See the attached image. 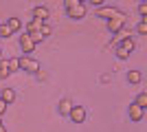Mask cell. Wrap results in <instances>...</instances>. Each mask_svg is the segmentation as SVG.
<instances>
[{"label": "cell", "instance_id": "28", "mask_svg": "<svg viewBox=\"0 0 147 132\" xmlns=\"http://www.w3.org/2000/svg\"><path fill=\"white\" fill-rule=\"evenodd\" d=\"M138 2H147V0H138Z\"/></svg>", "mask_w": 147, "mask_h": 132}, {"label": "cell", "instance_id": "26", "mask_svg": "<svg viewBox=\"0 0 147 132\" xmlns=\"http://www.w3.org/2000/svg\"><path fill=\"white\" fill-rule=\"evenodd\" d=\"M5 110H7V104L2 99H0V117H2V114H5Z\"/></svg>", "mask_w": 147, "mask_h": 132}, {"label": "cell", "instance_id": "17", "mask_svg": "<svg viewBox=\"0 0 147 132\" xmlns=\"http://www.w3.org/2000/svg\"><path fill=\"white\" fill-rule=\"evenodd\" d=\"M9 75H11V73H9V64H7V60L0 57V79H7Z\"/></svg>", "mask_w": 147, "mask_h": 132}, {"label": "cell", "instance_id": "13", "mask_svg": "<svg viewBox=\"0 0 147 132\" xmlns=\"http://www.w3.org/2000/svg\"><path fill=\"white\" fill-rule=\"evenodd\" d=\"M75 104L70 99H59V106H57V110H59V114H66L68 117V112H70V108H73Z\"/></svg>", "mask_w": 147, "mask_h": 132}, {"label": "cell", "instance_id": "9", "mask_svg": "<svg viewBox=\"0 0 147 132\" xmlns=\"http://www.w3.org/2000/svg\"><path fill=\"white\" fill-rule=\"evenodd\" d=\"M0 99L5 101L7 106H9V104H13V101H16V90H13V88H2V93H0Z\"/></svg>", "mask_w": 147, "mask_h": 132}, {"label": "cell", "instance_id": "10", "mask_svg": "<svg viewBox=\"0 0 147 132\" xmlns=\"http://www.w3.org/2000/svg\"><path fill=\"white\" fill-rule=\"evenodd\" d=\"M129 35H132V31H129V29H125V26H123L121 31H117V33H114V38H112V46H117V44L121 42V40L129 38Z\"/></svg>", "mask_w": 147, "mask_h": 132}, {"label": "cell", "instance_id": "19", "mask_svg": "<svg viewBox=\"0 0 147 132\" xmlns=\"http://www.w3.org/2000/svg\"><path fill=\"white\" fill-rule=\"evenodd\" d=\"M13 33H11V29H9V26L5 24V22H2V24H0V38L2 40H7V38H11Z\"/></svg>", "mask_w": 147, "mask_h": 132}, {"label": "cell", "instance_id": "29", "mask_svg": "<svg viewBox=\"0 0 147 132\" xmlns=\"http://www.w3.org/2000/svg\"><path fill=\"white\" fill-rule=\"evenodd\" d=\"M0 57H2V49H0Z\"/></svg>", "mask_w": 147, "mask_h": 132}, {"label": "cell", "instance_id": "5", "mask_svg": "<svg viewBox=\"0 0 147 132\" xmlns=\"http://www.w3.org/2000/svg\"><path fill=\"white\" fill-rule=\"evenodd\" d=\"M20 46H22V53H24V55H31V53L35 51V46H37V44L33 42V40H31V35L24 31L22 35H20Z\"/></svg>", "mask_w": 147, "mask_h": 132}, {"label": "cell", "instance_id": "25", "mask_svg": "<svg viewBox=\"0 0 147 132\" xmlns=\"http://www.w3.org/2000/svg\"><path fill=\"white\" fill-rule=\"evenodd\" d=\"M92 7H101V5H105V0H88Z\"/></svg>", "mask_w": 147, "mask_h": 132}, {"label": "cell", "instance_id": "14", "mask_svg": "<svg viewBox=\"0 0 147 132\" xmlns=\"http://www.w3.org/2000/svg\"><path fill=\"white\" fill-rule=\"evenodd\" d=\"M5 24L9 26V29H11V33H16V31H20V29H22V20L13 16V18H9V20H7Z\"/></svg>", "mask_w": 147, "mask_h": 132}, {"label": "cell", "instance_id": "15", "mask_svg": "<svg viewBox=\"0 0 147 132\" xmlns=\"http://www.w3.org/2000/svg\"><path fill=\"white\" fill-rule=\"evenodd\" d=\"M40 26H42V20H37V18H33V20H29L26 22V33H33V31H40Z\"/></svg>", "mask_w": 147, "mask_h": 132}, {"label": "cell", "instance_id": "12", "mask_svg": "<svg viewBox=\"0 0 147 132\" xmlns=\"http://www.w3.org/2000/svg\"><path fill=\"white\" fill-rule=\"evenodd\" d=\"M127 82H129V86H138V84L143 82L141 70H129V73H127Z\"/></svg>", "mask_w": 147, "mask_h": 132}, {"label": "cell", "instance_id": "6", "mask_svg": "<svg viewBox=\"0 0 147 132\" xmlns=\"http://www.w3.org/2000/svg\"><path fill=\"white\" fill-rule=\"evenodd\" d=\"M119 11H121L119 7H105V5H101V7H97L94 16H97V18H103V20H108V18H112V16H117Z\"/></svg>", "mask_w": 147, "mask_h": 132}, {"label": "cell", "instance_id": "2", "mask_svg": "<svg viewBox=\"0 0 147 132\" xmlns=\"http://www.w3.org/2000/svg\"><path fill=\"white\" fill-rule=\"evenodd\" d=\"M125 22H127V16L123 11H119L117 16H112V18H108V31L114 35L117 31H121L123 26H125Z\"/></svg>", "mask_w": 147, "mask_h": 132}, {"label": "cell", "instance_id": "1", "mask_svg": "<svg viewBox=\"0 0 147 132\" xmlns=\"http://www.w3.org/2000/svg\"><path fill=\"white\" fill-rule=\"evenodd\" d=\"M64 9H66V16L70 20L86 18V5L79 2V0H64Z\"/></svg>", "mask_w": 147, "mask_h": 132}, {"label": "cell", "instance_id": "18", "mask_svg": "<svg viewBox=\"0 0 147 132\" xmlns=\"http://www.w3.org/2000/svg\"><path fill=\"white\" fill-rule=\"evenodd\" d=\"M134 104L147 110V93H138V95H136V99H134Z\"/></svg>", "mask_w": 147, "mask_h": 132}, {"label": "cell", "instance_id": "20", "mask_svg": "<svg viewBox=\"0 0 147 132\" xmlns=\"http://www.w3.org/2000/svg\"><path fill=\"white\" fill-rule=\"evenodd\" d=\"M136 33H138V35H147V20H141V22L136 24Z\"/></svg>", "mask_w": 147, "mask_h": 132}, {"label": "cell", "instance_id": "31", "mask_svg": "<svg viewBox=\"0 0 147 132\" xmlns=\"http://www.w3.org/2000/svg\"><path fill=\"white\" fill-rule=\"evenodd\" d=\"M0 123H2V121H0Z\"/></svg>", "mask_w": 147, "mask_h": 132}, {"label": "cell", "instance_id": "8", "mask_svg": "<svg viewBox=\"0 0 147 132\" xmlns=\"http://www.w3.org/2000/svg\"><path fill=\"white\" fill-rule=\"evenodd\" d=\"M49 16H51V11H49V7H44V5H37L35 9H33V18L42 20V22H46Z\"/></svg>", "mask_w": 147, "mask_h": 132}, {"label": "cell", "instance_id": "24", "mask_svg": "<svg viewBox=\"0 0 147 132\" xmlns=\"http://www.w3.org/2000/svg\"><path fill=\"white\" fill-rule=\"evenodd\" d=\"M117 57H119V60H127L129 53H127L125 49H121V46H117Z\"/></svg>", "mask_w": 147, "mask_h": 132}, {"label": "cell", "instance_id": "27", "mask_svg": "<svg viewBox=\"0 0 147 132\" xmlns=\"http://www.w3.org/2000/svg\"><path fill=\"white\" fill-rule=\"evenodd\" d=\"M0 132H7V128H5V123H0Z\"/></svg>", "mask_w": 147, "mask_h": 132}, {"label": "cell", "instance_id": "21", "mask_svg": "<svg viewBox=\"0 0 147 132\" xmlns=\"http://www.w3.org/2000/svg\"><path fill=\"white\" fill-rule=\"evenodd\" d=\"M136 13L141 16V20H145V18H147V2H141V5H138V9H136Z\"/></svg>", "mask_w": 147, "mask_h": 132}, {"label": "cell", "instance_id": "30", "mask_svg": "<svg viewBox=\"0 0 147 132\" xmlns=\"http://www.w3.org/2000/svg\"><path fill=\"white\" fill-rule=\"evenodd\" d=\"M79 2H84V0H79Z\"/></svg>", "mask_w": 147, "mask_h": 132}, {"label": "cell", "instance_id": "4", "mask_svg": "<svg viewBox=\"0 0 147 132\" xmlns=\"http://www.w3.org/2000/svg\"><path fill=\"white\" fill-rule=\"evenodd\" d=\"M68 119L73 121V123H84V121H86V108L84 106H73L70 112H68Z\"/></svg>", "mask_w": 147, "mask_h": 132}, {"label": "cell", "instance_id": "23", "mask_svg": "<svg viewBox=\"0 0 147 132\" xmlns=\"http://www.w3.org/2000/svg\"><path fill=\"white\" fill-rule=\"evenodd\" d=\"M29 35H31V40H33L35 44L44 42V38H42V33H40V31H33V33H29Z\"/></svg>", "mask_w": 147, "mask_h": 132}, {"label": "cell", "instance_id": "7", "mask_svg": "<svg viewBox=\"0 0 147 132\" xmlns=\"http://www.w3.org/2000/svg\"><path fill=\"white\" fill-rule=\"evenodd\" d=\"M127 114H129V121H143V117H145V108H141V106H136L134 101L129 104V108H127Z\"/></svg>", "mask_w": 147, "mask_h": 132}, {"label": "cell", "instance_id": "16", "mask_svg": "<svg viewBox=\"0 0 147 132\" xmlns=\"http://www.w3.org/2000/svg\"><path fill=\"white\" fill-rule=\"evenodd\" d=\"M7 64H9V73H18L20 70V57H9Z\"/></svg>", "mask_w": 147, "mask_h": 132}, {"label": "cell", "instance_id": "11", "mask_svg": "<svg viewBox=\"0 0 147 132\" xmlns=\"http://www.w3.org/2000/svg\"><path fill=\"white\" fill-rule=\"evenodd\" d=\"M117 46H121V49H125L127 51V53H132V51L136 49V40L132 38V35H129V38H125V40H121V42L117 44Z\"/></svg>", "mask_w": 147, "mask_h": 132}, {"label": "cell", "instance_id": "3", "mask_svg": "<svg viewBox=\"0 0 147 132\" xmlns=\"http://www.w3.org/2000/svg\"><path fill=\"white\" fill-rule=\"evenodd\" d=\"M40 66H42V64L37 62V60H33V57H29V55H22V57H20V70H24V73L35 75L37 70H40Z\"/></svg>", "mask_w": 147, "mask_h": 132}, {"label": "cell", "instance_id": "22", "mask_svg": "<svg viewBox=\"0 0 147 132\" xmlns=\"http://www.w3.org/2000/svg\"><path fill=\"white\" fill-rule=\"evenodd\" d=\"M40 33H42V38H49L51 33H53V29H51L46 22H42V26H40Z\"/></svg>", "mask_w": 147, "mask_h": 132}]
</instances>
